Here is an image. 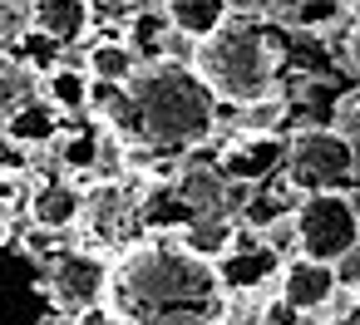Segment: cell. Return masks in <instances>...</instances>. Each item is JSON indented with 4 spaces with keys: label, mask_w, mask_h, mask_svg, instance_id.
<instances>
[{
    "label": "cell",
    "mask_w": 360,
    "mask_h": 325,
    "mask_svg": "<svg viewBox=\"0 0 360 325\" xmlns=\"http://www.w3.org/2000/svg\"><path fill=\"white\" fill-rule=\"evenodd\" d=\"M109 310L119 325H217L232 291L212 256L193 251L173 232L129 241L109 266Z\"/></svg>",
    "instance_id": "obj_1"
},
{
    "label": "cell",
    "mask_w": 360,
    "mask_h": 325,
    "mask_svg": "<svg viewBox=\"0 0 360 325\" xmlns=\"http://www.w3.org/2000/svg\"><path fill=\"white\" fill-rule=\"evenodd\" d=\"M94 94H104L99 124L153 158H178L217 133V94L207 89L198 65L183 60H148L124 84H94Z\"/></svg>",
    "instance_id": "obj_2"
},
{
    "label": "cell",
    "mask_w": 360,
    "mask_h": 325,
    "mask_svg": "<svg viewBox=\"0 0 360 325\" xmlns=\"http://www.w3.org/2000/svg\"><path fill=\"white\" fill-rule=\"evenodd\" d=\"M193 65L207 79V89L217 94V104L247 109V104L276 94V50L247 20H222L207 40H198Z\"/></svg>",
    "instance_id": "obj_3"
},
{
    "label": "cell",
    "mask_w": 360,
    "mask_h": 325,
    "mask_svg": "<svg viewBox=\"0 0 360 325\" xmlns=\"http://www.w3.org/2000/svg\"><path fill=\"white\" fill-rule=\"evenodd\" d=\"M281 173L301 197L306 192H345V187H360V148L340 128H301L286 143Z\"/></svg>",
    "instance_id": "obj_4"
},
{
    "label": "cell",
    "mask_w": 360,
    "mask_h": 325,
    "mask_svg": "<svg viewBox=\"0 0 360 325\" xmlns=\"http://www.w3.org/2000/svg\"><path fill=\"white\" fill-rule=\"evenodd\" d=\"M291 222H296V251L330 266L360 241V207L350 192H306L291 207Z\"/></svg>",
    "instance_id": "obj_5"
},
{
    "label": "cell",
    "mask_w": 360,
    "mask_h": 325,
    "mask_svg": "<svg viewBox=\"0 0 360 325\" xmlns=\"http://www.w3.org/2000/svg\"><path fill=\"white\" fill-rule=\"evenodd\" d=\"M148 183H99L94 192H84V227L99 237V241H114V246H129L139 232H143V202H148Z\"/></svg>",
    "instance_id": "obj_6"
},
{
    "label": "cell",
    "mask_w": 360,
    "mask_h": 325,
    "mask_svg": "<svg viewBox=\"0 0 360 325\" xmlns=\"http://www.w3.org/2000/svg\"><path fill=\"white\" fill-rule=\"evenodd\" d=\"M45 286H50V296L65 315H79V310L99 305L109 296V261H99L94 251H60L50 261Z\"/></svg>",
    "instance_id": "obj_7"
},
{
    "label": "cell",
    "mask_w": 360,
    "mask_h": 325,
    "mask_svg": "<svg viewBox=\"0 0 360 325\" xmlns=\"http://www.w3.org/2000/svg\"><path fill=\"white\" fill-rule=\"evenodd\" d=\"M335 291H340L335 266H330V261H316V256H306V251H296V256L281 261V271H276V296H281L296 315L326 310V305L335 300Z\"/></svg>",
    "instance_id": "obj_8"
},
{
    "label": "cell",
    "mask_w": 360,
    "mask_h": 325,
    "mask_svg": "<svg viewBox=\"0 0 360 325\" xmlns=\"http://www.w3.org/2000/svg\"><path fill=\"white\" fill-rule=\"evenodd\" d=\"M286 163V143L271 138V128H242L222 143V158H217V173L227 183H262L271 168Z\"/></svg>",
    "instance_id": "obj_9"
},
{
    "label": "cell",
    "mask_w": 360,
    "mask_h": 325,
    "mask_svg": "<svg viewBox=\"0 0 360 325\" xmlns=\"http://www.w3.org/2000/svg\"><path fill=\"white\" fill-rule=\"evenodd\" d=\"M25 11H30V30L50 35L55 45H75L94 25V6H89V0H30Z\"/></svg>",
    "instance_id": "obj_10"
},
{
    "label": "cell",
    "mask_w": 360,
    "mask_h": 325,
    "mask_svg": "<svg viewBox=\"0 0 360 325\" xmlns=\"http://www.w3.org/2000/svg\"><path fill=\"white\" fill-rule=\"evenodd\" d=\"M65 114L45 99V94H35L30 104H20L6 124H0V133H6V138H15L20 148H50L60 133H65V124H60Z\"/></svg>",
    "instance_id": "obj_11"
},
{
    "label": "cell",
    "mask_w": 360,
    "mask_h": 325,
    "mask_svg": "<svg viewBox=\"0 0 360 325\" xmlns=\"http://www.w3.org/2000/svg\"><path fill=\"white\" fill-rule=\"evenodd\" d=\"M84 217V192L75 183H40L30 192V222L35 227H50V232H65Z\"/></svg>",
    "instance_id": "obj_12"
},
{
    "label": "cell",
    "mask_w": 360,
    "mask_h": 325,
    "mask_svg": "<svg viewBox=\"0 0 360 325\" xmlns=\"http://www.w3.org/2000/svg\"><path fill=\"white\" fill-rule=\"evenodd\" d=\"M40 94H45L60 114H84V109L94 104V79H89L84 65H65V60H60L55 69H45Z\"/></svg>",
    "instance_id": "obj_13"
},
{
    "label": "cell",
    "mask_w": 360,
    "mask_h": 325,
    "mask_svg": "<svg viewBox=\"0 0 360 325\" xmlns=\"http://www.w3.org/2000/svg\"><path fill=\"white\" fill-rule=\"evenodd\" d=\"M232 11V0H163V15L178 35L188 40H207Z\"/></svg>",
    "instance_id": "obj_14"
},
{
    "label": "cell",
    "mask_w": 360,
    "mask_h": 325,
    "mask_svg": "<svg viewBox=\"0 0 360 325\" xmlns=\"http://www.w3.org/2000/svg\"><path fill=\"white\" fill-rule=\"evenodd\" d=\"M40 69L35 65H25L15 50H0V124H6L20 104H30L35 94H40Z\"/></svg>",
    "instance_id": "obj_15"
},
{
    "label": "cell",
    "mask_w": 360,
    "mask_h": 325,
    "mask_svg": "<svg viewBox=\"0 0 360 325\" xmlns=\"http://www.w3.org/2000/svg\"><path fill=\"white\" fill-rule=\"evenodd\" d=\"M84 69H89L94 84H124V79L139 69V50H134V40H124V35L99 40V45H89Z\"/></svg>",
    "instance_id": "obj_16"
},
{
    "label": "cell",
    "mask_w": 360,
    "mask_h": 325,
    "mask_svg": "<svg viewBox=\"0 0 360 325\" xmlns=\"http://www.w3.org/2000/svg\"><path fill=\"white\" fill-rule=\"evenodd\" d=\"M340 15H345V6H340V0H301V6L291 11V20H296V25H306V30L335 25Z\"/></svg>",
    "instance_id": "obj_17"
},
{
    "label": "cell",
    "mask_w": 360,
    "mask_h": 325,
    "mask_svg": "<svg viewBox=\"0 0 360 325\" xmlns=\"http://www.w3.org/2000/svg\"><path fill=\"white\" fill-rule=\"evenodd\" d=\"M25 158H30V148H20L15 138L0 133V173H20V168H25Z\"/></svg>",
    "instance_id": "obj_18"
},
{
    "label": "cell",
    "mask_w": 360,
    "mask_h": 325,
    "mask_svg": "<svg viewBox=\"0 0 360 325\" xmlns=\"http://www.w3.org/2000/svg\"><path fill=\"white\" fill-rule=\"evenodd\" d=\"M335 281H340L345 291H350V286H360V241H355V246L335 261Z\"/></svg>",
    "instance_id": "obj_19"
},
{
    "label": "cell",
    "mask_w": 360,
    "mask_h": 325,
    "mask_svg": "<svg viewBox=\"0 0 360 325\" xmlns=\"http://www.w3.org/2000/svg\"><path fill=\"white\" fill-rule=\"evenodd\" d=\"M335 128L360 148V104H345V109H340V119H335Z\"/></svg>",
    "instance_id": "obj_20"
},
{
    "label": "cell",
    "mask_w": 360,
    "mask_h": 325,
    "mask_svg": "<svg viewBox=\"0 0 360 325\" xmlns=\"http://www.w3.org/2000/svg\"><path fill=\"white\" fill-rule=\"evenodd\" d=\"M350 15H355V20H360V0H350Z\"/></svg>",
    "instance_id": "obj_21"
},
{
    "label": "cell",
    "mask_w": 360,
    "mask_h": 325,
    "mask_svg": "<svg viewBox=\"0 0 360 325\" xmlns=\"http://www.w3.org/2000/svg\"><path fill=\"white\" fill-rule=\"evenodd\" d=\"M350 291H355V305H360V286H350Z\"/></svg>",
    "instance_id": "obj_22"
}]
</instances>
